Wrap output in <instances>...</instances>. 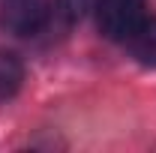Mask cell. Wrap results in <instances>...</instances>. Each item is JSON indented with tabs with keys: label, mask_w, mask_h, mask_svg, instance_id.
<instances>
[{
	"label": "cell",
	"mask_w": 156,
	"mask_h": 153,
	"mask_svg": "<svg viewBox=\"0 0 156 153\" xmlns=\"http://www.w3.org/2000/svg\"><path fill=\"white\" fill-rule=\"evenodd\" d=\"M147 18V0H96L99 33L114 42H129V36Z\"/></svg>",
	"instance_id": "6da1fadb"
},
{
	"label": "cell",
	"mask_w": 156,
	"mask_h": 153,
	"mask_svg": "<svg viewBox=\"0 0 156 153\" xmlns=\"http://www.w3.org/2000/svg\"><path fill=\"white\" fill-rule=\"evenodd\" d=\"M51 18V0H3L0 24L15 36H36Z\"/></svg>",
	"instance_id": "7a4b0ae2"
},
{
	"label": "cell",
	"mask_w": 156,
	"mask_h": 153,
	"mask_svg": "<svg viewBox=\"0 0 156 153\" xmlns=\"http://www.w3.org/2000/svg\"><path fill=\"white\" fill-rule=\"evenodd\" d=\"M126 45H129V51H132V57L138 63L156 66V18H144Z\"/></svg>",
	"instance_id": "3957f363"
},
{
	"label": "cell",
	"mask_w": 156,
	"mask_h": 153,
	"mask_svg": "<svg viewBox=\"0 0 156 153\" xmlns=\"http://www.w3.org/2000/svg\"><path fill=\"white\" fill-rule=\"evenodd\" d=\"M24 81V63L12 51H0V102L18 93Z\"/></svg>",
	"instance_id": "277c9868"
},
{
	"label": "cell",
	"mask_w": 156,
	"mask_h": 153,
	"mask_svg": "<svg viewBox=\"0 0 156 153\" xmlns=\"http://www.w3.org/2000/svg\"><path fill=\"white\" fill-rule=\"evenodd\" d=\"M93 6V0H54V9H57L63 21H78L84 18V12Z\"/></svg>",
	"instance_id": "5b68a950"
}]
</instances>
